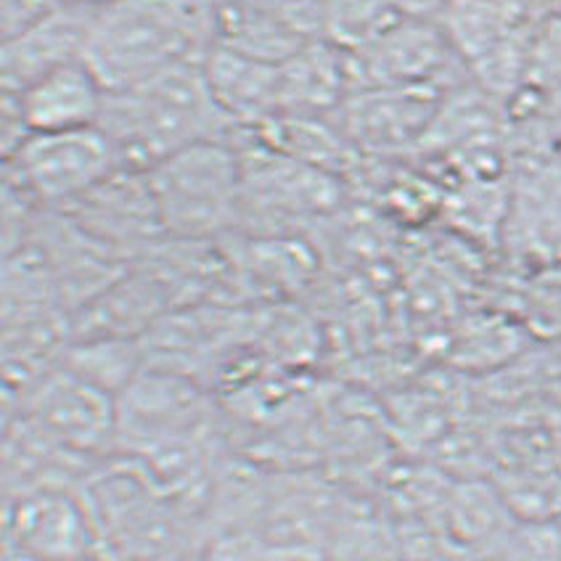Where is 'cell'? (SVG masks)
<instances>
[{
    "mask_svg": "<svg viewBox=\"0 0 561 561\" xmlns=\"http://www.w3.org/2000/svg\"><path fill=\"white\" fill-rule=\"evenodd\" d=\"M387 5L400 19H413V22H443L445 14L456 0H385Z\"/></svg>",
    "mask_w": 561,
    "mask_h": 561,
    "instance_id": "cell-17",
    "label": "cell"
},
{
    "mask_svg": "<svg viewBox=\"0 0 561 561\" xmlns=\"http://www.w3.org/2000/svg\"><path fill=\"white\" fill-rule=\"evenodd\" d=\"M437 112L439 91L432 85L368 88L350 93L340 110V127L358 146L385 151L430 130Z\"/></svg>",
    "mask_w": 561,
    "mask_h": 561,
    "instance_id": "cell-10",
    "label": "cell"
},
{
    "mask_svg": "<svg viewBox=\"0 0 561 561\" xmlns=\"http://www.w3.org/2000/svg\"><path fill=\"white\" fill-rule=\"evenodd\" d=\"M204 78L233 125H265L280 117V64H267L215 46Z\"/></svg>",
    "mask_w": 561,
    "mask_h": 561,
    "instance_id": "cell-12",
    "label": "cell"
},
{
    "mask_svg": "<svg viewBox=\"0 0 561 561\" xmlns=\"http://www.w3.org/2000/svg\"><path fill=\"white\" fill-rule=\"evenodd\" d=\"M99 553L112 561H170L178 546L172 508L144 471L114 467L82 488Z\"/></svg>",
    "mask_w": 561,
    "mask_h": 561,
    "instance_id": "cell-4",
    "label": "cell"
},
{
    "mask_svg": "<svg viewBox=\"0 0 561 561\" xmlns=\"http://www.w3.org/2000/svg\"><path fill=\"white\" fill-rule=\"evenodd\" d=\"M95 5L67 3L56 5L46 19L32 24L27 32L3 41V93H19L48 72L67 64L85 61L88 32H91Z\"/></svg>",
    "mask_w": 561,
    "mask_h": 561,
    "instance_id": "cell-9",
    "label": "cell"
},
{
    "mask_svg": "<svg viewBox=\"0 0 561 561\" xmlns=\"http://www.w3.org/2000/svg\"><path fill=\"white\" fill-rule=\"evenodd\" d=\"M347 61L355 93L368 88H439L437 80L463 59L453 48L443 24L400 19L371 46L350 54Z\"/></svg>",
    "mask_w": 561,
    "mask_h": 561,
    "instance_id": "cell-8",
    "label": "cell"
},
{
    "mask_svg": "<svg viewBox=\"0 0 561 561\" xmlns=\"http://www.w3.org/2000/svg\"><path fill=\"white\" fill-rule=\"evenodd\" d=\"M64 0H3V41L27 32L32 24L46 19Z\"/></svg>",
    "mask_w": 561,
    "mask_h": 561,
    "instance_id": "cell-16",
    "label": "cell"
},
{
    "mask_svg": "<svg viewBox=\"0 0 561 561\" xmlns=\"http://www.w3.org/2000/svg\"><path fill=\"white\" fill-rule=\"evenodd\" d=\"M27 424L61 450L85 456L117 435V394L59 368L43 376L32 390Z\"/></svg>",
    "mask_w": 561,
    "mask_h": 561,
    "instance_id": "cell-7",
    "label": "cell"
},
{
    "mask_svg": "<svg viewBox=\"0 0 561 561\" xmlns=\"http://www.w3.org/2000/svg\"><path fill=\"white\" fill-rule=\"evenodd\" d=\"M162 231L202 239L226 231L244 207V159L228 140L202 144L146 172Z\"/></svg>",
    "mask_w": 561,
    "mask_h": 561,
    "instance_id": "cell-3",
    "label": "cell"
},
{
    "mask_svg": "<svg viewBox=\"0 0 561 561\" xmlns=\"http://www.w3.org/2000/svg\"><path fill=\"white\" fill-rule=\"evenodd\" d=\"M5 183L27 194L37 207L69 209L123 170L112 140L101 127L32 133L5 159Z\"/></svg>",
    "mask_w": 561,
    "mask_h": 561,
    "instance_id": "cell-5",
    "label": "cell"
},
{
    "mask_svg": "<svg viewBox=\"0 0 561 561\" xmlns=\"http://www.w3.org/2000/svg\"><path fill=\"white\" fill-rule=\"evenodd\" d=\"M67 3H80V5H101L106 0H67Z\"/></svg>",
    "mask_w": 561,
    "mask_h": 561,
    "instance_id": "cell-18",
    "label": "cell"
},
{
    "mask_svg": "<svg viewBox=\"0 0 561 561\" xmlns=\"http://www.w3.org/2000/svg\"><path fill=\"white\" fill-rule=\"evenodd\" d=\"M398 22L400 16L385 0H329L323 41L350 56L371 46Z\"/></svg>",
    "mask_w": 561,
    "mask_h": 561,
    "instance_id": "cell-15",
    "label": "cell"
},
{
    "mask_svg": "<svg viewBox=\"0 0 561 561\" xmlns=\"http://www.w3.org/2000/svg\"><path fill=\"white\" fill-rule=\"evenodd\" d=\"M353 93L347 54L312 41L280 64V117H321L342 110Z\"/></svg>",
    "mask_w": 561,
    "mask_h": 561,
    "instance_id": "cell-13",
    "label": "cell"
},
{
    "mask_svg": "<svg viewBox=\"0 0 561 561\" xmlns=\"http://www.w3.org/2000/svg\"><path fill=\"white\" fill-rule=\"evenodd\" d=\"M267 0H218V46L250 59L284 64L308 46Z\"/></svg>",
    "mask_w": 561,
    "mask_h": 561,
    "instance_id": "cell-14",
    "label": "cell"
},
{
    "mask_svg": "<svg viewBox=\"0 0 561 561\" xmlns=\"http://www.w3.org/2000/svg\"><path fill=\"white\" fill-rule=\"evenodd\" d=\"M5 538L19 561H91L99 538L82 495L59 484H35L5 508Z\"/></svg>",
    "mask_w": 561,
    "mask_h": 561,
    "instance_id": "cell-6",
    "label": "cell"
},
{
    "mask_svg": "<svg viewBox=\"0 0 561 561\" xmlns=\"http://www.w3.org/2000/svg\"><path fill=\"white\" fill-rule=\"evenodd\" d=\"M218 46V0H106L95 5L85 64L106 91L204 64Z\"/></svg>",
    "mask_w": 561,
    "mask_h": 561,
    "instance_id": "cell-1",
    "label": "cell"
},
{
    "mask_svg": "<svg viewBox=\"0 0 561 561\" xmlns=\"http://www.w3.org/2000/svg\"><path fill=\"white\" fill-rule=\"evenodd\" d=\"M99 127L123 168L149 172L194 146L228 140L236 125L209 91L204 64H188L106 93Z\"/></svg>",
    "mask_w": 561,
    "mask_h": 561,
    "instance_id": "cell-2",
    "label": "cell"
},
{
    "mask_svg": "<svg viewBox=\"0 0 561 561\" xmlns=\"http://www.w3.org/2000/svg\"><path fill=\"white\" fill-rule=\"evenodd\" d=\"M106 88L85 61L48 72L14 95L24 125L32 133H64L99 127L106 104Z\"/></svg>",
    "mask_w": 561,
    "mask_h": 561,
    "instance_id": "cell-11",
    "label": "cell"
}]
</instances>
